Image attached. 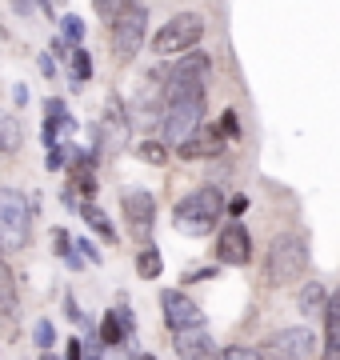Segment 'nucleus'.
I'll return each mask as SVG.
<instances>
[{
  "mask_svg": "<svg viewBox=\"0 0 340 360\" xmlns=\"http://www.w3.org/2000/svg\"><path fill=\"white\" fill-rule=\"evenodd\" d=\"M204 129V89L192 92H172L164 96V112H160V141L169 148L188 144Z\"/></svg>",
  "mask_w": 340,
  "mask_h": 360,
  "instance_id": "1",
  "label": "nucleus"
},
{
  "mask_svg": "<svg viewBox=\"0 0 340 360\" xmlns=\"http://www.w3.org/2000/svg\"><path fill=\"white\" fill-rule=\"evenodd\" d=\"M224 212H228L224 193L216 184H204V188L188 193L181 205L172 208V220H176V229H181L184 236H209V232L221 224Z\"/></svg>",
  "mask_w": 340,
  "mask_h": 360,
  "instance_id": "2",
  "label": "nucleus"
},
{
  "mask_svg": "<svg viewBox=\"0 0 340 360\" xmlns=\"http://www.w3.org/2000/svg\"><path fill=\"white\" fill-rule=\"evenodd\" d=\"M144 37H148V8L140 0H124L117 8V16L108 20V52L117 65H129L136 60V52L144 49Z\"/></svg>",
  "mask_w": 340,
  "mask_h": 360,
  "instance_id": "3",
  "label": "nucleus"
},
{
  "mask_svg": "<svg viewBox=\"0 0 340 360\" xmlns=\"http://www.w3.org/2000/svg\"><path fill=\"white\" fill-rule=\"evenodd\" d=\"M308 272V240H304L301 232H280L268 248V284L273 288H288V284H296Z\"/></svg>",
  "mask_w": 340,
  "mask_h": 360,
  "instance_id": "4",
  "label": "nucleus"
},
{
  "mask_svg": "<svg viewBox=\"0 0 340 360\" xmlns=\"http://www.w3.org/2000/svg\"><path fill=\"white\" fill-rule=\"evenodd\" d=\"M200 37H204V16L200 13H176L169 16L160 32L152 37V52L157 56H188V52H197Z\"/></svg>",
  "mask_w": 340,
  "mask_h": 360,
  "instance_id": "5",
  "label": "nucleus"
},
{
  "mask_svg": "<svg viewBox=\"0 0 340 360\" xmlns=\"http://www.w3.org/2000/svg\"><path fill=\"white\" fill-rule=\"evenodd\" d=\"M28 232H32V205L25 200V193L0 184V248L8 252L25 248Z\"/></svg>",
  "mask_w": 340,
  "mask_h": 360,
  "instance_id": "6",
  "label": "nucleus"
},
{
  "mask_svg": "<svg viewBox=\"0 0 340 360\" xmlns=\"http://www.w3.org/2000/svg\"><path fill=\"white\" fill-rule=\"evenodd\" d=\"M209 72H212V60L204 56V52H188V56H181L176 60V68L172 72H164V96H172V92H192V89H204L209 84Z\"/></svg>",
  "mask_w": 340,
  "mask_h": 360,
  "instance_id": "7",
  "label": "nucleus"
},
{
  "mask_svg": "<svg viewBox=\"0 0 340 360\" xmlns=\"http://www.w3.org/2000/svg\"><path fill=\"white\" fill-rule=\"evenodd\" d=\"M120 212H124V224H129L132 236L148 240V232L157 224V196L148 193V188H129L124 200H120Z\"/></svg>",
  "mask_w": 340,
  "mask_h": 360,
  "instance_id": "8",
  "label": "nucleus"
},
{
  "mask_svg": "<svg viewBox=\"0 0 340 360\" xmlns=\"http://www.w3.org/2000/svg\"><path fill=\"white\" fill-rule=\"evenodd\" d=\"M160 312H164V324H169L172 333H181V328H204L200 304L188 300L181 288H164V292H160Z\"/></svg>",
  "mask_w": 340,
  "mask_h": 360,
  "instance_id": "9",
  "label": "nucleus"
},
{
  "mask_svg": "<svg viewBox=\"0 0 340 360\" xmlns=\"http://www.w3.org/2000/svg\"><path fill=\"white\" fill-rule=\"evenodd\" d=\"M216 260L221 264H233V269H244L252 260V236L240 220H233V224L221 229V236H216Z\"/></svg>",
  "mask_w": 340,
  "mask_h": 360,
  "instance_id": "10",
  "label": "nucleus"
},
{
  "mask_svg": "<svg viewBox=\"0 0 340 360\" xmlns=\"http://www.w3.org/2000/svg\"><path fill=\"white\" fill-rule=\"evenodd\" d=\"M268 352H273L276 360H313L316 336H313V328H280V333L268 340Z\"/></svg>",
  "mask_w": 340,
  "mask_h": 360,
  "instance_id": "11",
  "label": "nucleus"
},
{
  "mask_svg": "<svg viewBox=\"0 0 340 360\" xmlns=\"http://www.w3.org/2000/svg\"><path fill=\"white\" fill-rule=\"evenodd\" d=\"M172 348H176V356L181 360H216V345H212V333L204 328H181V333H172Z\"/></svg>",
  "mask_w": 340,
  "mask_h": 360,
  "instance_id": "12",
  "label": "nucleus"
},
{
  "mask_svg": "<svg viewBox=\"0 0 340 360\" xmlns=\"http://www.w3.org/2000/svg\"><path fill=\"white\" fill-rule=\"evenodd\" d=\"M224 141H228V136L221 132V124H204L192 141L176 148V156H181V160H212V156L224 153Z\"/></svg>",
  "mask_w": 340,
  "mask_h": 360,
  "instance_id": "13",
  "label": "nucleus"
},
{
  "mask_svg": "<svg viewBox=\"0 0 340 360\" xmlns=\"http://www.w3.org/2000/svg\"><path fill=\"white\" fill-rule=\"evenodd\" d=\"M325 360H340V288H332L325 309Z\"/></svg>",
  "mask_w": 340,
  "mask_h": 360,
  "instance_id": "14",
  "label": "nucleus"
},
{
  "mask_svg": "<svg viewBox=\"0 0 340 360\" xmlns=\"http://www.w3.org/2000/svg\"><path fill=\"white\" fill-rule=\"evenodd\" d=\"M80 220H84V224H89V229L96 232L100 240H105V245H117V224L108 220V212H105L100 205L84 200V205H80Z\"/></svg>",
  "mask_w": 340,
  "mask_h": 360,
  "instance_id": "15",
  "label": "nucleus"
},
{
  "mask_svg": "<svg viewBox=\"0 0 340 360\" xmlns=\"http://www.w3.org/2000/svg\"><path fill=\"white\" fill-rule=\"evenodd\" d=\"M328 296H332V292H325V284L308 281V284L301 288V300H296V304H301L304 316H320V312L328 309Z\"/></svg>",
  "mask_w": 340,
  "mask_h": 360,
  "instance_id": "16",
  "label": "nucleus"
},
{
  "mask_svg": "<svg viewBox=\"0 0 340 360\" xmlns=\"http://www.w3.org/2000/svg\"><path fill=\"white\" fill-rule=\"evenodd\" d=\"M160 272H164L160 248H157V245H144V248H140V257H136V276H140V281H157Z\"/></svg>",
  "mask_w": 340,
  "mask_h": 360,
  "instance_id": "17",
  "label": "nucleus"
},
{
  "mask_svg": "<svg viewBox=\"0 0 340 360\" xmlns=\"http://www.w3.org/2000/svg\"><path fill=\"white\" fill-rule=\"evenodd\" d=\"M16 309V276L8 269V260L0 257V316H8Z\"/></svg>",
  "mask_w": 340,
  "mask_h": 360,
  "instance_id": "18",
  "label": "nucleus"
},
{
  "mask_svg": "<svg viewBox=\"0 0 340 360\" xmlns=\"http://www.w3.org/2000/svg\"><path fill=\"white\" fill-rule=\"evenodd\" d=\"M68 65H72V89H84V84L92 80V56L84 52V44H80V49H72Z\"/></svg>",
  "mask_w": 340,
  "mask_h": 360,
  "instance_id": "19",
  "label": "nucleus"
},
{
  "mask_svg": "<svg viewBox=\"0 0 340 360\" xmlns=\"http://www.w3.org/2000/svg\"><path fill=\"white\" fill-rule=\"evenodd\" d=\"M105 124H108V132L117 136V144L124 141V132H129V116H124V104H120V96H108V112H105Z\"/></svg>",
  "mask_w": 340,
  "mask_h": 360,
  "instance_id": "20",
  "label": "nucleus"
},
{
  "mask_svg": "<svg viewBox=\"0 0 340 360\" xmlns=\"http://www.w3.org/2000/svg\"><path fill=\"white\" fill-rule=\"evenodd\" d=\"M129 333H124V324H120V312L108 309L105 321H100V345H124Z\"/></svg>",
  "mask_w": 340,
  "mask_h": 360,
  "instance_id": "21",
  "label": "nucleus"
},
{
  "mask_svg": "<svg viewBox=\"0 0 340 360\" xmlns=\"http://www.w3.org/2000/svg\"><path fill=\"white\" fill-rule=\"evenodd\" d=\"M20 148V120L16 116H0V153L13 156Z\"/></svg>",
  "mask_w": 340,
  "mask_h": 360,
  "instance_id": "22",
  "label": "nucleus"
},
{
  "mask_svg": "<svg viewBox=\"0 0 340 360\" xmlns=\"http://www.w3.org/2000/svg\"><path fill=\"white\" fill-rule=\"evenodd\" d=\"M60 37H65L72 49H80V44H84V20H80L77 13H65L60 16Z\"/></svg>",
  "mask_w": 340,
  "mask_h": 360,
  "instance_id": "23",
  "label": "nucleus"
},
{
  "mask_svg": "<svg viewBox=\"0 0 340 360\" xmlns=\"http://www.w3.org/2000/svg\"><path fill=\"white\" fill-rule=\"evenodd\" d=\"M136 156L148 160V165H164V160H169V144L164 141H144V144H136Z\"/></svg>",
  "mask_w": 340,
  "mask_h": 360,
  "instance_id": "24",
  "label": "nucleus"
},
{
  "mask_svg": "<svg viewBox=\"0 0 340 360\" xmlns=\"http://www.w3.org/2000/svg\"><path fill=\"white\" fill-rule=\"evenodd\" d=\"M68 148H72V144H56V148H44V168H48V172H60V168L68 165Z\"/></svg>",
  "mask_w": 340,
  "mask_h": 360,
  "instance_id": "25",
  "label": "nucleus"
},
{
  "mask_svg": "<svg viewBox=\"0 0 340 360\" xmlns=\"http://www.w3.org/2000/svg\"><path fill=\"white\" fill-rule=\"evenodd\" d=\"M32 340H37L40 352H53V345H56V328H53V321H40V324H37V333H32Z\"/></svg>",
  "mask_w": 340,
  "mask_h": 360,
  "instance_id": "26",
  "label": "nucleus"
},
{
  "mask_svg": "<svg viewBox=\"0 0 340 360\" xmlns=\"http://www.w3.org/2000/svg\"><path fill=\"white\" fill-rule=\"evenodd\" d=\"M221 360H264L261 348H249V345H228L221 352Z\"/></svg>",
  "mask_w": 340,
  "mask_h": 360,
  "instance_id": "27",
  "label": "nucleus"
},
{
  "mask_svg": "<svg viewBox=\"0 0 340 360\" xmlns=\"http://www.w3.org/2000/svg\"><path fill=\"white\" fill-rule=\"evenodd\" d=\"M72 248H77V240H72V236H68V229H53V252L56 257H72Z\"/></svg>",
  "mask_w": 340,
  "mask_h": 360,
  "instance_id": "28",
  "label": "nucleus"
},
{
  "mask_svg": "<svg viewBox=\"0 0 340 360\" xmlns=\"http://www.w3.org/2000/svg\"><path fill=\"white\" fill-rule=\"evenodd\" d=\"M77 252L84 257V264H100V248L92 245L89 236H77Z\"/></svg>",
  "mask_w": 340,
  "mask_h": 360,
  "instance_id": "29",
  "label": "nucleus"
},
{
  "mask_svg": "<svg viewBox=\"0 0 340 360\" xmlns=\"http://www.w3.org/2000/svg\"><path fill=\"white\" fill-rule=\"evenodd\" d=\"M221 132L228 136V141H236V136H240V120H236V112H233V108H228V112L221 116Z\"/></svg>",
  "mask_w": 340,
  "mask_h": 360,
  "instance_id": "30",
  "label": "nucleus"
},
{
  "mask_svg": "<svg viewBox=\"0 0 340 360\" xmlns=\"http://www.w3.org/2000/svg\"><path fill=\"white\" fill-rule=\"evenodd\" d=\"M37 68H40V77H44V80H53L56 72H60V68H56V56H53V52H40Z\"/></svg>",
  "mask_w": 340,
  "mask_h": 360,
  "instance_id": "31",
  "label": "nucleus"
},
{
  "mask_svg": "<svg viewBox=\"0 0 340 360\" xmlns=\"http://www.w3.org/2000/svg\"><path fill=\"white\" fill-rule=\"evenodd\" d=\"M120 4H124V0H92V8H96V13L105 16V20H112V16H117Z\"/></svg>",
  "mask_w": 340,
  "mask_h": 360,
  "instance_id": "32",
  "label": "nucleus"
},
{
  "mask_svg": "<svg viewBox=\"0 0 340 360\" xmlns=\"http://www.w3.org/2000/svg\"><path fill=\"white\" fill-rule=\"evenodd\" d=\"M8 8H13L16 16H32L40 8V0H8Z\"/></svg>",
  "mask_w": 340,
  "mask_h": 360,
  "instance_id": "33",
  "label": "nucleus"
},
{
  "mask_svg": "<svg viewBox=\"0 0 340 360\" xmlns=\"http://www.w3.org/2000/svg\"><path fill=\"white\" fill-rule=\"evenodd\" d=\"M228 212H233V217H244V212H249V196H233V200H228Z\"/></svg>",
  "mask_w": 340,
  "mask_h": 360,
  "instance_id": "34",
  "label": "nucleus"
},
{
  "mask_svg": "<svg viewBox=\"0 0 340 360\" xmlns=\"http://www.w3.org/2000/svg\"><path fill=\"white\" fill-rule=\"evenodd\" d=\"M65 360H84V345H80V340H68V352H65Z\"/></svg>",
  "mask_w": 340,
  "mask_h": 360,
  "instance_id": "35",
  "label": "nucleus"
},
{
  "mask_svg": "<svg viewBox=\"0 0 340 360\" xmlns=\"http://www.w3.org/2000/svg\"><path fill=\"white\" fill-rule=\"evenodd\" d=\"M13 104H16V108H25V104H28V89H25V84H13Z\"/></svg>",
  "mask_w": 340,
  "mask_h": 360,
  "instance_id": "36",
  "label": "nucleus"
},
{
  "mask_svg": "<svg viewBox=\"0 0 340 360\" xmlns=\"http://www.w3.org/2000/svg\"><path fill=\"white\" fill-rule=\"evenodd\" d=\"M209 276H216V269H197V272H188V276H184V284H192V281H209Z\"/></svg>",
  "mask_w": 340,
  "mask_h": 360,
  "instance_id": "37",
  "label": "nucleus"
},
{
  "mask_svg": "<svg viewBox=\"0 0 340 360\" xmlns=\"http://www.w3.org/2000/svg\"><path fill=\"white\" fill-rule=\"evenodd\" d=\"M132 360H157V356H152V352H136Z\"/></svg>",
  "mask_w": 340,
  "mask_h": 360,
  "instance_id": "38",
  "label": "nucleus"
},
{
  "mask_svg": "<svg viewBox=\"0 0 340 360\" xmlns=\"http://www.w3.org/2000/svg\"><path fill=\"white\" fill-rule=\"evenodd\" d=\"M40 360H56V356H53V352H40Z\"/></svg>",
  "mask_w": 340,
  "mask_h": 360,
  "instance_id": "39",
  "label": "nucleus"
},
{
  "mask_svg": "<svg viewBox=\"0 0 340 360\" xmlns=\"http://www.w3.org/2000/svg\"><path fill=\"white\" fill-rule=\"evenodd\" d=\"M89 360H100V356H89Z\"/></svg>",
  "mask_w": 340,
  "mask_h": 360,
  "instance_id": "40",
  "label": "nucleus"
}]
</instances>
